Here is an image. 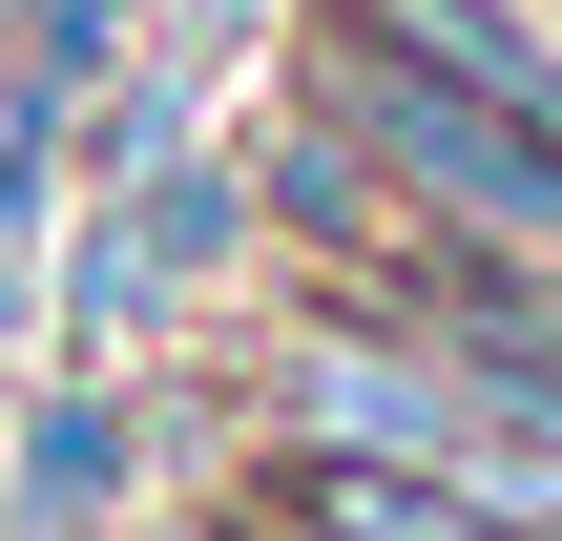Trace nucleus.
Masks as SVG:
<instances>
[{
    "label": "nucleus",
    "instance_id": "obj_4",
    "mask_svg": "<svg viewBox=\"0 0 562 541\" xmlns=\"http://www.w3.org/2000/svg\"><path fill=\"white\" fill-rule=\"evenodd\" d=\"M334 21H375V42H417V63H459V83H501V104H562V42L521 0H334Z\"/></svg>",
    "mask_w": 562,
    "mask_h": 541
},
{
    "label": "nucleus",
    "instance_id": "obj_2",
    "mask_svg": "<svg viewBox=\"0 0 562 541\" xmlns=\"http://www.w3.org/2000/svg\"><path fill=\"white\" fill-rule=\"evenodd\" d=\"M271 417H292V438H334V459H459L501 396H480L438 334H396V313H355V292H334L313 334H271Z\"/></svg>",
    "mask_w": 562,
    "mask_h": 541
},
{
    "label": "nucleus",
    "instance_id": "obj_3",
    "mask_svg": "<svg viewBox=\"0 0 562 541\" xmlns=\"http://www.w3.org/2000/svg\"><path fill=\"white\" fill-rule=\"evenodd\" d=\"M271 521H292V541H501L459 459H334V438L271 459Z\"/></svg>",
    "mask_w": 562,
    "mask_h": 541
},
{
    "label": "nucleus",
    "instance_id": "obj_6",
    "mask_svg": "<svg viewBox=\"0 0 562 541\" xmlns=\"http://www.w3.org/2000/svg\"><path fill=\"white\" fill-rule=\"evenodd\" d=\"M125 459H146V438H125V396H63V417H42V459H21V521H83V500H125Z\"/></svg>",
    "mask_w": 562,
    "mask_h": 541
},
{
    "label": "nucleus",
    "instance_id": "obj_1",
    "mask_svg": "<svg viewBox=\"0 0 562 541\" xmlns=\"http://www.w3.org/2000/svg\"><path fill=\"white\" fill-rule=\"evenodd\" d=\"M417 208H459V229H501V250H562V104H501V83H459V63H417V42H375V21H334V83H313Z\"/></svg>",
    "mask_w": 562,
    "mask_h": 541
},
{
    "label": "nucleus",
    "instance_id": "obj_5",
    "mask_svg": "<svg viewBox=\"0 0 562 541\" xmlns=\"http://www.w3.org/2000/svg\"><path fill=\"white\" fill-rule=\"evenodd\" d=\"M459 480H480V521H501V541H562V417L501 396V417L459 438Z\"/></svg>",
    "mask_w": 562,
    "mask_h": 541
}]
</instances>
